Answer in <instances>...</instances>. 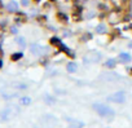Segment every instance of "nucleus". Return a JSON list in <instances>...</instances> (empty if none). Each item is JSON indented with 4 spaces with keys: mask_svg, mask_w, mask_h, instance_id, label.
Here are the masks:
<instances>
[{
    "mask_svg": "<svg viewBox=\"0 0 132 128\" xmlns=\"http://www.w3.org/2000/svg\"><path fill=\"white\" fill-rule=\"evenodd\" d=\"M93 110L96 111V114H98L100 116H110V115H113L114 114V111H113V109L110 107V106H108L106 104H101V102H96V104H93Z\"/></svg>",
    "mask_w": 132,
    "mask_h": 128,
    "instance_id": "1",
    "label": "nucleus"
},
{
    "mask_svg": "<svg viewBox=\"0 0 132 128\" xmlns=\"http://www.w3.org/2000/svg\"><path fill=\"white\" fill-rule=\"evenodd\" d=\"M108 98H109V101H111V102L122 104V102H124V101H126V93H124L123 91H119V92H115V93L110 95Z\"/></svg>",
    "mask_w": 132,
    "mask_h": 128,
    "instance_id": "2",
    "label": "nucleus"
},
{
    "mask_svg": "<svg viewBox=\"0 0 132 128\" xmlns=\"http://www.w3.org/2000/svg\"><path fill=\"white\" fill-rule=\"evenodd\" d=\"M119 59H120V62H122V63H128V62H131L132 57H131V54H129V53L123 52V53H120V54H119Z\"/></svg>",
    "mask_w": 132,
    "mask_h": 128,
    "instance_id": "3",
    "label": "nucleus"
},
{
    "mask_svg": "<svg viewBox=\"0 0 132 128\" xmlns=\"http://www.w3.org/2000/svg\"><path fill=\"white\" fill-rule=\"evenodd\" d=\"M68 71L69 73H75L77 71V63H74V62L69 63L68 65Z\"/></svg>",
    "mask_w": 132,
    "mask_h": 128,
    "instance_id": "4",
    "label": "nucleus"
},
{
    "mask_svg": "<svg viewBox=\"0 0 132 128\" xmlns=\"http://www.w3.org/2000/svg\"><path fill=\"white\" fill-rule=\"evenodd\" d=\"M30 102H31V100H30L29 97H25V98H22V101H21L22 105H29Z\"/></svg>",
    "mask_w": 132,
    "mask_h": 128,
    "instance_id": "5",
    "label": "nucleus"
},
{
    "mask_svg": "<svg viewBox=\"0 0 132 128\" xmlns=\"http://www.w3.org/2000/svg\"><path fill=\"white\" fill-rule=\"evenodd\" d=\"M106 65H108L109 67H110V66H111V67H114V66H115V61H114V59H109V61L106 62Z\"/></svg>",
    "mask_w": 132,
    "mask_h": 128,
    "instance_id": "6",
    "label": "nucleus"
},
{
    "mask_svg": "<svg viewBox=\"0 0 132 128\" xmlns=\"http://www.w3.org/2000/svg\"><path fill=\"white\" fill-rule=\"evenodd\" d=\"M20 57H22V53H16V54H12V59H20Z\"/></svg>",
    "mask_w": 132,
    "mask_h": 128,
    "instance_id": "7",
    "label": "nucleus"
},
{
    "mask_svg": "<svg viewBox=\"0 0 132 128\" xmlns=\"http://www.w3.org/2000/svg\"><path fill=\"white\" fill-rule=\"evenodd\" d=\"M3 67V61H2V58H0V69Z\"/></svg>",
    "mask_w": 132,
    "mask_h": 128,
    "instance_id": "8",
    "label": "nucleus"
}]
</instances>
